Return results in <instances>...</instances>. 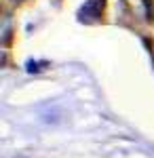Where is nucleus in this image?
<instances>
[{
  "instance_id": "1",
  "label": "nucleus",
  "mask_w": 154,
  "mask_h": 158,
  "mask_svg": "<svg viewBox=\"0 0 154 158\" xmlns=\"http://www.w3.org/2000/svg\"><path fill=\"white\" fill-rule=\"evenodd\" d=\"M9 4H13V6H19V4H25L28 0H6Z\"/></svg>"
}]
</instances>
